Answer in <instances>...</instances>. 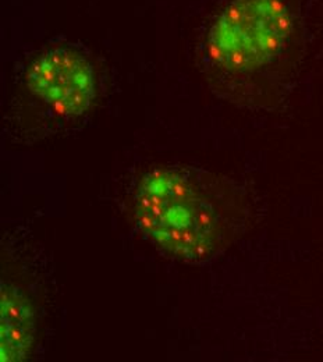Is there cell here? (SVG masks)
Here are the masks:
<instances>
[{"instance_id":"cell-1","label":"cell","mask_w":323,"mask_h":362,"mask_svg":"<svg viewBox=\"0 0 323 362\" xmlns=\"http://www.w3.org/2000/svg\"><path fill=\"white\" fill-rule=\"evenodd\" d=\"M134 219L142 235L168 254L204 262L230 244L244 208L226 182L192 169L156 168L139 181Z\"/></svg>"},{"instance_id":"cell-2","label":"cell","mask_w":323,"mask_h":362,"mask_svg":"<svg viewBox=\"0 0 323 362\" xmlns=\"http://www.w3.org/2000/svg\"><path fill=\"white\" fill-rule=\"evenodd\" d=\"M291 33L284 0H233L208 31L205 56L223 73L252 74L281 56Z\"/></svg>"},{"instance_id":"cell-3","label":"cell","mask_w":323,"mask_h":362,"mask_svg":"<svg viewBox=\"0 0 323 362\" xmlns=\"http://www.w3.org/2000/svg\"><path fill=\"white\" fill-rule=\"evenodd\" d=\"M24 81L28 92L59 119L83 116L95 99L93 64L70 47L45 50L30 64Z\"/></svg>"},{"instance_id":"cell-4","label":"cell","mask_w":323,"mask_h":362,"mask_svg":"<svg viewBox=\"0 0 323 362\" xmlns=\"http://www.w3.org/2000/svg\"><path fill=\"white\" fill-rule=\"evenodd\" d=\"M37 308L24 288L1 280V361H24L37 339Z\"/></svg>"}]
</instances>
